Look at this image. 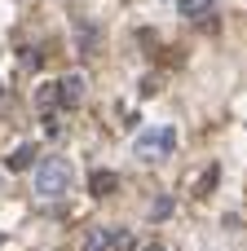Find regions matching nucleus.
<instances>
[{
	"mask_svg": "<svg viewBox=\"0 0 247 251\" xmlns=\"http://www.w3.org/2000/svg\"><path fill=\"white\" fill-rule=\"evenodd\" d=\"M31 185H35L40 199H57V194H66V190H71V163H66V159H44V163H35Z\"/></svg>",
	"mask_w": 247,
	"mask_h": 251,
	"instance_id": "nucleus-1",
	"label": "nucleus"
},
{
	"mask_svg": "<svg viewBox=\"0 0 247 251\" xmlns=\"http://www.w3.org/2000/svg\"><path fill=\"white\" fill-rule=\"evenodd\" d=\"M133 150H137V159H146V163H159V159H168L172 150H177V128H146L137 141H133Z\"/></svg>",
	"mask_w": 247,
	"mask_h": 251,
	"instance_id": "nucleus-2",
	"label": "nucleus"
},
{
	"mask_svg": "<svg viewBox=\"0 0 247 251\" xmlns=\"http://www.w3.org/2000/svg\"><path fill=\"white\" fill-rule=\"evenodd\" d=\"M110 247H119V234L106 229V225H93L84 234V243H80V251H110Z\"/></svg>",
	"mask_w": 247,
	"mask_h": 251,
	"instance_id": "nucleus-3",
	"label": "nucleus"
},
{
	"mask_svg": "<svg viewBox=\"0 0 247 251\" xmlns=\"http://www.w3.org/2000/svg\"><path fill=\"white\" fill-rule=\"evenodd\" d=\"M57 93H62V101H80L84 97V79L80 75H62L57 79Z\"/></svg>",
	"mask_w": 247,
	"mask_h": 251,
	"instance_id": "nucleus-4",
	"label": "nucleus"
},
{
	"mask_svg": "<svg viewBox=\"0 0 247 251\" xmlns=\"http://www.w3.org/2000/svg\"><path fill=\"white\" fill-rule=\"evenodd\" d=\"M57 101H62L57 84H40V88H35V110H53Z\"/></svg>",
	"mask_w": 247,
	"mask_h": 251,
	"instance_id": "nucleus-5",
	"label": "nucleus"
},
{
	"mask_svg": "<svg viewBox=\"0 0 247 251\" xmlns=\"http://www.w3.org/2000/svg\"><path fill=\"white\" fill-rule=\"evenodd\" d=\"M212 4L217 0H177V13L181 18H203V13H212Z\"/></svg>",
	"mask_w": 247,
	"mask_h": 251,
	"instance_id": "nucleus-6",
	"label": "nucleus"
},
{
	"mask_svg": "<svg viewBox=\"0 0 247 251\" xmlns=\"http://www.w3.org/2000/svg\"><path fill=\"white\" fill-rule=\"evenodd\" d=\"M88 190H93V194H110V190H115V172H110V168H106V172L97 168L93 181H88Z\"/></svg>",
	"mask_w": 247,
	"mask_h": 251,
	"instance_id": "nucleus-7",
	"label": "nucleus"
},
{
	"mask_svg": "<svg viewBox=\"0 0 247 251\" xmlns=\"http://www.w3.org/2000/svg\"><path fill=\"white\" fill-rule=\"evenodd\" d=\"M31 159H35V146H18V150L9 154V168L22 172V168H31Z\"/></svg>",
	"mask_w": 247,
	"mask_h": 251,
	"instance_id": "nucleus-8",
	"label": "nucleus"
},
{
	"mask_svg": "<svg viewBox=\"0 0 247 251\" xmlns=\"http://www.w3.org/2000/svg\"><path fill=\"white\" fill-rule=\"evenodd\" d=\"M172 207H177L172 199H159V203H155V216H150V221H168V216H172Z\"/></svg>",
	"mask_w": 247,
	"mask_h": 251,
	"instance_id": "nucleus-9",
	"label": "nucleus"
},
{
	"mask_svg": "<svg viewBox=\"0 0 247 251\" xmlns=\"http://www.w3.org/2000/svg\"><path fill=\"white\" fill-rule=\"evenodd\" d=\"M0 101H4V84H0Z\"/></svg>",
	"mask_w": 247,
	"mask_h": 251,
	"instance_id": "nucleus-10",
	"label": "nucleus"
},
{
	"mask_svg": "<svg viewBox=\"0 0 247 251\" xmlns=\"http://www.w3.org/2000/svg\"><path fill=\"white\" fill-rule=\"evenodd\" d=\"M146 251H164V247H146Z\"/></svg>",
	"mask_w": 247,
	"mask_h": 251,
	"instance_id": "nucleus-11",
	"label": "nucleus"
},
{
	"mask_svg": "<svg viewBox=\"0 0 247 251\" xmlns=\"http://www.w3.org/2000/svg\"><path fill=\"white\" fill-rule=\"evenodd\" d=\"M0 53H4V44H0Z\"/></svg>",
	"mask_w": 247,
	"mask_h": 251,
	"instance_id": "nucleus-12",
	"label": "nucleus"
}]
</instances>
